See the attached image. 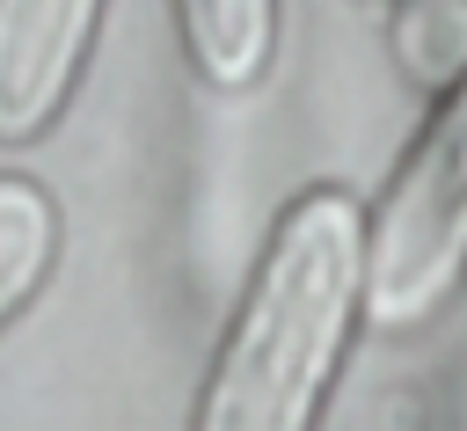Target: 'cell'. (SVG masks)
Masks as SVG:
<instances>
[{
    "mask_svg": "<svg viewBox=\"0 0 467 431\" xmlns=\"http://www.w3.org/2000/svg\"><path fill=\"white\" fill-rule=\"evenodd\" d=\"M358 307L365 219L343 190H306L248 278V300L197 402V431H314Z\"/></svg>",
    "mask_w": 467,
    "mask_h": 431,
    "instance_id": "6da1fadb",
    "label": "cell"
},
{
    "mask_svg": "<svg viewBox=\"0 0 467 431\" xmlns=\"http://www.w3.org/2000/svg\"><path fill=\"white\" fill-rule=\"evenodd\" d=\"M467 263V80L394 175L365 234V307L379 329H416Z\"/></svg>",
    "mask_w": 467,
    "mask_h": 431,
    "instance_id": "7a4b0ae2",
    "label": "cell"
},
{
    "mask_svg": "<svg viewBox=\"0 0 467 431\" xmlns=\"http://www.w3.org/2000/svg\"><path fill=\"white\" fill-rule=\"evenodd\" d=\"M95 22L102 15L88 0H36V7L7 0L0 7V139L7 146L36 139L58 117V102L95 44Z\"/></svg>",
    "mask_w": 467,
    "mask_h": 431,
    "instance_id": "3957f363",
    "label": "cell"
},
{
    "mask_svg": "<svg viewBox=\"0 0 467 431\" xmlns=\"http://www.w3.org/2000/svg\"><path fill=\"white\" fill-rule=\"evenodd\" d=\"M182 44H190V58L204 66V80L248 88L255 66L270 58V7H255V0H204V7H182Z\"/></svg>",
    "mask_w": 467,
    "mask_h": 431,
    "instance_id": "277c9868",
    "label": "cell"
},
{
    "mask_svg": "<svg viewBox=\"0 0 467 431\" xmlns=\"http://www.w3.org/2000/svg\"><path fill=\"white\" fill-rule=\"evenodd\" d=\"M51 248H58V212L36 183L22 175H0V321L44 285L51 270Z\"/></svg>",
    "mask_w": 467,
    "mask_h": 431,
    "instance_id": "5b68a950",
    "label": "cell"
}]
</instances>
